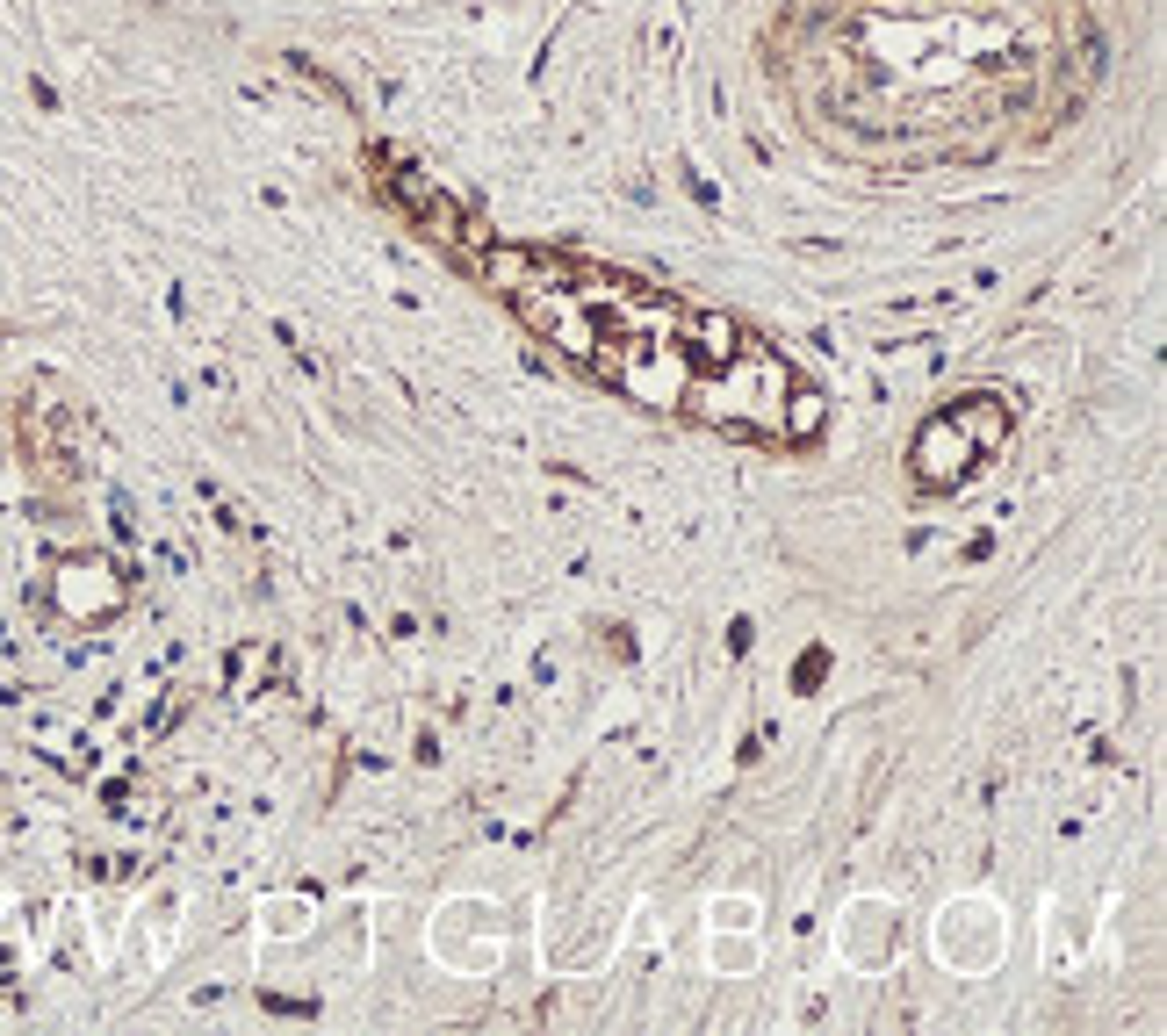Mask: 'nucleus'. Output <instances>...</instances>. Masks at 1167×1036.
Instances as JSON below:
<instances>
[{"label":"nucleus","mask_w":1167,"mask_h":1036,"mask_svg":"<svg viewBox=\"0 0 1167 1036\" xmlns=\"http://www.w3.org/2000/svg\"><path fill=\"white\" fill-rule=\"evenodd\" d=\"M1002 439H1009V403H1002V396H966V403L937 410V418L915 432L908 469H915L923 489H952V482L972 469V454H994Z\"/></svg>","instance_id":"obj_1"},{"label":"nucleus","mask_w":1167,"mask_h":1036,"mask_svg":"<svg viewBox=\"0 0 1167 1036\" xmlns=\"http://www.w3.org/2000/svg\"><path fill=\"white\" fill-rule=\"evenodd\" d=\"M396 188H404V202H411V216H418V223H425L433 238H462V209H454L447 194H433V188H425V181H418V173H411V181H396Z\"/></svg>","instance_id":"obj_2"}]
</instances>
